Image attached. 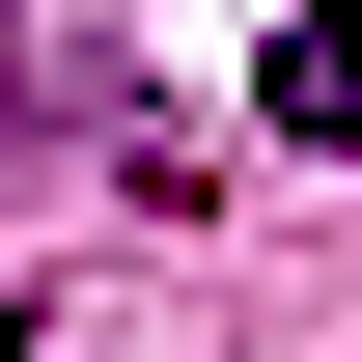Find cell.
<instances>
[{"label": "cell", "instance_id": "1", "mask_svg": "<svg viewBox=\"0 0 362 362\" xmlns=\"http://www.w3.org/2000/svg\"><path fill=\"white\" fill-rule=\"evenodd\" d=\"M251 112L334 168V139H362V0H251Z\"/></svg>", "mask_w": 362, "mask_h": 362}]
</instances>
